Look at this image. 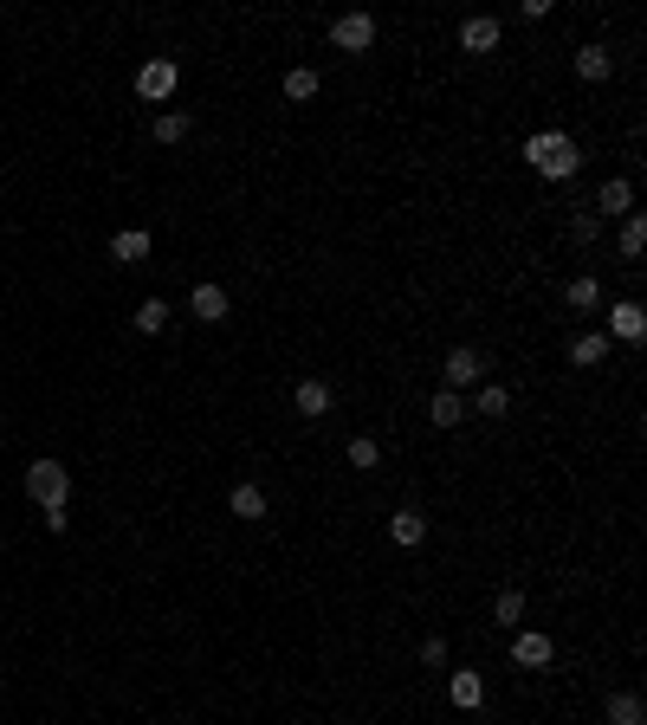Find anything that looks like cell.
<instances>
[{"instance_id": "6da1fadb", "label": "cell", "mask_w": 647, "mask_h": 725, "mask_svg": "<svg viewBox=\"0 0 647 725\" xmlns=\"http://www.w3.org/2000/svg\"><path fill=\"white\" fill-rule=\"evenodd\" d=\"M525 156H531V169H538V175H550V182H570L576 162H583V156H576V143H570L563 130H538V136L525 143Z\"/></svg>"}, {"instance_id": "7a4b0ae2", "label": "cell", "mask_w": 647, "mask_h": 725, "mask_svg": "<svg viewBox=\"0 0 647 725\" xmlns=\"http://www.w3.org/2000/svg\"><path fill=\"white\" fill-rule=\"evenodd\" d=\"M26 499H33L39 512H65V499H72V473H65L59 460H33V467H26Z\"/></svg>"}, {"instance_id": "3957f363", "label": "cell", "mask_w": 647, "mask_h": 725, "mask_svg": "<svg viewBox=\"0 0 647 725\" xmlns=\"http://www.w3.org/2000/svg\"><path fill=\"white\" fill-rule=\"evenodd\" d=\"M330 46H337V52H369V46H376V20H369V13H343V20H330Z\"/></svg>"}, {"instance_id": "277c9868", "label": "cell", "mask_w": 647, "mask_h": 725, "mask_svg": "<svg viewBox=\"0 0 647 725\" xmlns=\"http://www.w3.org/2000/svg\"><path fill=\"white\" fill-rule=\"evenodd\" d=\"M175 85H182V72H175V59H149L143 72H136V98H149V104L175 98Z\"/></svg>"}, {"instance_id": "5b68a950", "label": "cell", "mask_w": 647, "mask_h": 725, "mask_svg": "<svg viewBox=\"0 0 647 725\" xmlns=\"http://www.w3.org/2000/svg\"><path fill=\"white\" fill-rule=\"evenodd\" d=\"M609 337H622V344H641L647 337V311L635 305V298H622V305L609 311Z\"/></svg>"}, {"instance_id": "8992f818", "label": "cell", "mask_w": 647, "mask_h": 725, "mask_svg": "<svg viewBox=\"0 0 647 725\" xmlns=\"http://www.w3.org/2000/svg\"><path fill=\"white\" fill-rule=\"evenodd\" d=\"M466 382H486V357H479V350H466V344H460V350H453V357H447V389L460 395Z\"/></svg>"}, {"instance_id": "52a82bcc", "label": "cell", "mask_w": 647, "mask_h": 725, "mask_svg": "<svg viewBox=\"0 0 647 725\" xmlns=\"http://www.w3.org/2000/svg\"><path fill=\"white\" fill-rule=\"evenodd\" d=\"M499 46V20L492 13H473V20L460 26V52H492Z\"/></svg>"}, {"instance_id": "ba28073f", "label": "cell", "mask_w": 647, "mask_h": 725, "mask_svg": "<svg viewBox=\"0 0 647 725\" xmlns=\"http://www.w3.org/2000/svg\"><path fill=\"white\" fill-rule=\"evenodd\" d=\"M292 402H298V415H305V421H324V415H330V382L305 376V382H298V395H292Z\"/></svg>"}, {"instance_id": "9c48e42d", "label": "cell", "mask_w": 647, "mask_h": 725, "mask_svg": "<svg viewBox=\"0 0 647 725\" xmlns=\"http://www.w3.org/2000/svg\"><path fill=\"white\" fill-rule=\"evenodd\" d=\"M550 654H557V648H550V635H538V628H525V635L512 641V661L518 667H550Z\"/></svg>"}, {"instance_id": "30bf717a", "label": "cell", "mask_w": 647, "mask_h": 725, "mask_svg": "<svg viewBox=\"0 0 647 725\" xmlns=\"http://www.w3.org/2000/svg\"><path fill=\"white\" fill-rule=\"evenodd\" d=\"M389 538H395V544H402V551H415V544H421V538H428V518H421V512H415V505H402V512H395V518H389Z\"/></svg>"}, {"instance_id": "8fae6325", "label": "cell", "mask_w": 647, "mask_h": 725, "mask_svg": "<svg viewBox=\"0 0 647 725\" xmlns=\"http://www.w3.org/2000/svg\"><path fill=\"white\" fill-rule=\"evenodd\" d=\"M110 259H117V266H143L149 259V234L143 227H123V234L110 240Z\"/></svg>"}, {"instance_id": "7c38bea8", "label": "cell", "mask_w": 647, "mask_h": 725, "mask_svg": "<svg viewBox=\"0 0 647 725\" xmlns=\"http://www.w3.org/2000/svg\"><path fill=\"white\" fill-rule=\"evenodd\" d=\"M188 311H195L201 324H220L227 318V292H220V285H195V292H188Z\"/></svg>"}, {"instance_id": "4fadbf2b", "label": "cell", "mask_w": 647, "mask_h": 725, "mask_svg": "<svg viewBox=\"0 0 647 725\" xmlns=\"http://www.w3.org/2000/svg\"><path fill=\"white\" fill-rule=\"evenodd\" d=\"M576 72H583L589 85H602V78L615 72V52L609 46H576Z\"/></svg>"}, {"instance_id": "5bb4252c", "label": "cell", "mask_w": 647, "mask_h": 725, "mask_svg": "<svg viewBox=\"0 0 647 725\" xmlns=\"http://www.w3.org/2000/svg\"><path fill=\"white\" fill-rule=\"evenodd\" d=\"M227 512L233 518H266V492H259L253 480H240V486L227 492Z\"/></svg>"}, {"instance_id": "9a60e30c", "label": "cell", "mask_w": 647, "mask_h": 725, "mask_svg": "<svg viewBox=\"0 0 647 725\" xmlns=\"http://www.w3.org/2000/svg\"><path fill=\"white\" fill-rule=\"evenodd\" d=\"M570 363L576 369H602V363H609V337H602V331L576 337V344H570Z\"/></svg>"}, {"instance_id": "2e32d148", "label": "cell", "mask_w": 647, "mask_h": 725, "mask_svg": "<svg viewBox=\"0 0 647 725\" xmlns=\"http://www.w3.org/2000/svg\"><path fill=\"white\" fill-rule=\"evenodd\" d=\"M596 208L602 214H635V182H622V175H615V182H602Z\"/></svg>"}, {"instance_id": "e0dca14e", "label": "cell", "mask_w": 647, "mask_h": 725, "mask_svg": "<svg viewBox=\"0 0 647 725\" xmlns=\"http://www.w3.org/2000/svg\"><path fill=\"white\" fill-rule=\"evenodd\" d=\"M428 421H434V428H460V421H466V402L453 389H440L434 402H428Z\"/></svg>"}, {"instance_id": "ac0fdd59", "label": "cell", "mask_w": 647, "mask_h": 725, "mask_svg": "<svg viewBox=\"0 0 647 725\" xmlns=\"http://www.w3.org/2000/svg\"><path fill=\"white\" fill-rule=\"evenodd\" d=\"M609 725H647L641 693H609Z\"/></svg>"}, {"instance_id": "d6986e66", "label": "cell", "mask_w": 647, "mask_h": 725, "mask_svg": "<svg viewBox=\"0 0 647 725\" xmlns=\"http://www.w3.org/2000/svg\"><path fill=\"white\" fill-rule=\"evenodd\" d=\"M130 324H136V331H143V337H156L162 324H169V305H162V298H143V305L130 311Z\"/></svg>"}, {"instance_id": "ffe728a7", "label": "cell", "mask_w": 647, "mask_h": 725, "mask_svg": "<svg viewBox=\"0 0 647 725\" xmlns=\"http://www.w3.org/2000/svg\"><path fill=\"white\" fill-rule=\"evenodd\" d=\"M563 305H570V311H596L602 305V285L596 279H570V285H563Z\"/></svg>"}, {"instance_id": "44dd1931", "label": "cell", "mask_w": 647, "mask_h": 725, "mask_svg": "<svg viewBox=\"0 0 647 725\" xmlns=\"http://www.w3.org/2000/svg\"><path fill=\"white\" fill-rule=\"evenodd\" d=\"M285 98H292V104L318 98V72H311V65H292V72H285Z\"/></svg>"}, {"instance_id": "7402d4cb", "label": "cell", "mask_w": 647, "mask_h": 725, "mask_svg": "<svg viewBox=\"0 0 647 725\" xmlns=\"http://www.w3.org/2000/svg\"><path fill=\"white\" fill-rule=\"evenodd\" d=\"M479 700H486V680H479V674H453V706H460V713H473Z\"/></svg>"}, {"instance_id": "603a6c76", "label": "cell", "mask_w": 647, "mask_h": 725, "mask_svg": "<svg viewBox=\"0 0 647 725\" xmlns=\"http://www.w3.org/2000/svg\"><path fill=\"white\" fill-rule=\"evenodd\" d=\"M188 130H195V117H188V111L156 117V143H188Z\"/></svg>"}, {"instance_id": "cb8c5ba5", "label": "cell", "mask_w": 647, "mask_h": 725, "mask_svg": "<svg viewBox=\"0 0 647 725\" xmlns=\"http://www.w3.org/2000/svg\"><path fill=\"white\" fill-rule=\"evenodd\" d=\"M479 415H512V395H505V382H479Z\"/></svg>"}, {"instance_id": "d4e9b609", "label": "cell", "mask_w": 647, "mask_h": 725, "mask_svg": "<svg viewBox=\"0 0 647 725\" xmlns=\"http://www.w3.org/2000/svg\"><path fill=\"white\" fill-rule=\"evenodd\" d=\"M615 246H622V259H641V246H647V221H641V214H628V221H622V240H615Z\"/></svg>"}, {"instance_id": "484cf974", "label": "cell", "mask_w": 647, "mask_h": 725, "mask_svg": "<svg viewBox=\"0 0 647 725\" xmlns=\"http://www.w3.org/2000/svg\"><path fill=\"white\" fill-rule=\"evenodd\" d=\"M376 460H382V447L369 441V434H356V441H350V467H356V473H369Z\"/></svg>"}, {"instance_id": "4316f807", "label": "cell", "mask_w": 647, "mask_h": 725, "mask_svg": "<svg viewBox=\"0 0 647 725\" xmlns=\"http://www.w3.org/2000/svg\"><path fill=\"white\" fill-rule=\"evenodd\" d=\"M518 615H525V596H518V590H499V603H492V622H505V628H512Z\"/></svg>"}, {"instance_id": "83f0119b", "label": "cell", "mask_w": 647, "mask_h": 725, "mask_svg": "<svg viewBox=\"0 0 647 725\" xmlns=\"http://www.w3.org/2000/svg\"><path fill=\"white\" fill-rule=\"evenodd\" d=\"M421 661H428V667H447V641H440V635L421 641Z\"/></svg>"}]
</instances>
